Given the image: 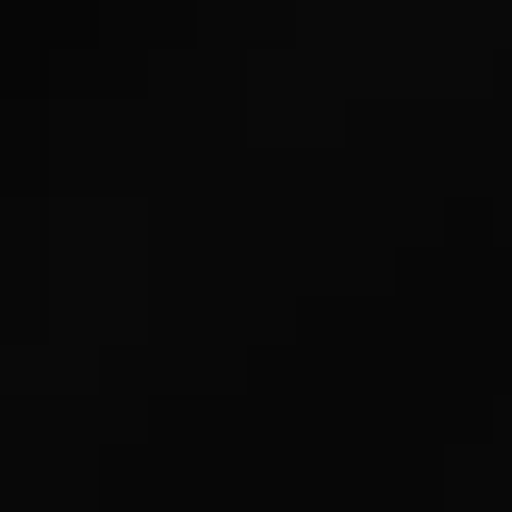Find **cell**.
<instances>
[]
</instances>
